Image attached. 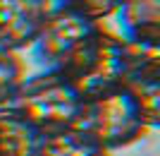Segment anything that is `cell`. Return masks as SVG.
<instances>
[{"label": "cell", "instance_id": "7a4b0ae2", "mask_svg": "<svg viewBox=\"0 0 160 156\" xmlns=\"http://www.w3.org/2000/svg\"><path fill=\"white\" fill-rule=\"evenodd\" d=\"M129 58H132V43H127L120 34H112L110 29L100 27L81 46L79 53L60 70V75L86 101L100 94L117 91L122 87Z\"/></svg>", "mask_w": 160, "mask_h": 156}, {"label": "cell", "instance_id": "6da1fadb", "mask_svg": "<svg viewBox=\"0 0 160 156\" xmlns=\"http://www.w3.org/2000/svg\"><path fill=\"white\" fill-rule=\"evenodd\" d=\"M81 103L84 99L79 91L58 70H43L22 79L7 108L19 113L36 132L48 137L72 130Z\"/></svg>", "mask_w": 160, "mask_h": 156}, {"label": "cell", "instance_id": "30bf717a", "mask_svg": "<svg viewBox=\"0 0 160 156\" xmlns=\"http://www.w3.org/2000/svg\"><path fill=\"white\" fill-rule=\"evenodd\" d=\"M24 77H27V67H24V60L19 58V53L0 48V110L10 106L14 91Z\"/></svg>", "mask_w": 160, "mask_h": 156}, {"label": "cell", "instance_id": "5b68a950", "mask_svg": "<svg viewBox=\"0 0 160 156\" xmlns=\"http://www.w3.org/2000/svg\"><path fill=\"white\" fill-rule=\"evenodd\" d=\"M122 91L136 108L146 130L160 122V48H146L132 43L127 75L122 79Z\"/></svg>", "mask_w": 160, "mask_h": 156}, {"label": "cell", "instance_id": "52a82bcc", "mask_svg": "<svg viewBox=\"0 0 160 156\" xmlns=\"http://www.w3.org/2000/svg\"><path fill=\"white\" fill-rule=\"evenodd\" d=\"M115 17L127 43L160 48V0H122Z\"/></svg>", "mask_w": 160, "mask_h": 156}, {"label": "cell", "instance_id": "3957f363", "mask_svg": "<svg viewBox=\"0 0 160 156\" xmlns=\"http://www.w3.org/2000/svg\"><path fill=\"white\" fill-rule=\"evenodd\" d=\"M72 132L86 137L88 142L98 144L100 149L115 151L139 142L148 130L143 127L127 94L117 89L110 94H100L96 99H86L81 103Z\"/></svg>", "mask_w": 160, "mask_h": 156}, {"label": "cell", "instance_id": "9c48e42d", "mask_svg": "<svg viewBox=\"0 0 160 156\" xmlns=\"http://www.w3.org/2000/svg\"><path fill=\"white\" fill-rule=\"evenodd\" d=\"M36 156H110V151L100 149L98 144L88 142L86 137L67 130V132L43 137Z\"/></svg>", "mask_w": 160, "mask_h": 156}, {"label": "cell", "instance_id": "8fae6325", "mask_svg": "<svg viewBox=\"0 0 160 156\" xmlns=\"http://www.w3.org/2000/svg\"><path fill=\"white\" fill-rule=\"evenodd\" d=\"M53 5L72 10V12L81 14L86 19L103 22V19H108V17H112L117 12L122 0H53Z\"/></svg>", "mask_w": 160, "mask_h": 156}, {"label": "cell", "instance_id": "ba28073f", "mask_svg": "<svg viewBox=\"0 0 160 156\" xmlns=\"http://www.w3.org/2000/svg\"><path fill=\"white\" fill-rule=\"evenodd\" d=\"M43 139L41 132L29 125L12 108L0 110V156H36Z\"/></svg>", "mask_w": 160, "mask_h": 156}, {"label": "cell", "instance_id": "277c9868", "mask_svg": "<svg viewBox=\"0 0 160 156\" xmlns=\"http://www.w3.org/2000/svg\"><path fill=\"white\" fill-rule=\"evenodd\" d=\"M100 27L103 22L86 19L72 10L53 5L31 46L33 58L38 60V65H43V70L60 72Z\"/></svg>", "mask_w": 160, "mask_h": 156}, {"label": "cell", "instance_id": "8992f818", "mask_svg": "<svg viewBox=\"0 0 160 156\" xmlns=\"http://www.w3.org/2000/svg\"><path fill=\"white\" fill-rule=\"evenodd\" d=\"M53 0H0V48L19 53L33 46Z\"/></svg>", "mask_w": 160, "mask_h": 156}]
</instances>
